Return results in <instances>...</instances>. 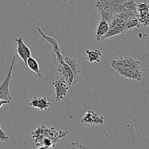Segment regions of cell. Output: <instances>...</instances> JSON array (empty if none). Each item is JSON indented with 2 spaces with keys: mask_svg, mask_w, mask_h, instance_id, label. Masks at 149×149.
I'll use <instances>...</instances> for the list:
<instances>
[{
  "mask_svg": "<svg viewBox=\"0 0 149 149\" xmlns=\"http://www.w3.org/2000/svg\"><path fill=\"white\" fill-rule=\"evenodd\" d=\"M111 66L113 71L125 79L135 81H141L142 79L141 62L131 57H122L113 60L111 63Z\"/></svg>",
  "mask_w": 149,
  "mask_h": 149,
  "instance_id": "obj_1",
  "label": "cell"
},
{
  "mask_svg": "<svg viewBox=\"0 0 149 149\" xmlns=\"http://www.w3.org/2000/svg\"><path fill=\"white\" fill-rule=\"evenodd\" d=\"M15 62V55L13 56V61H12L11 65H10L9 71L5 79L0 85V100H12V97L10 94V84L12 80V75H13V71L14 68Z\"/></svg>",
  "mask_w": 149,
  "mask_h": 149,
  "instance_id": "obj_6",
  "label": "cell"
},
{
  "mask_svg": "<svg viewBox=\"0 0 149 149\" xmlns=\"http://www.w3.org/2000/svg\"><path fill=\"white\" fill-rule=\"evenodd\" d=\"M9 141V137L7 134L1 129V125H0V142H7Z\"/></svg>",
  "mask_w": 149,
  "mask_h": 149,
  "instance_id": "obj_18",
  "label": "cell"
},
{
  "mask_svg": "<svg viewBox=\"0 0 149 149\" xmlns=\"http://www.w3.org/2000/svg\"><path fill=\"white\" fill-rule=\"evenodd\" d=\"M68 134L67 131H56L54 127L48 128L45 125L36 128L31 132L32 139L39 148H52L58 141Z\"/></svg>",
  "mask_w": 149,
  "mask_h": 149,
  "instance_id": "obj_2",
  "label": "cell"
},
{
  "mask_svg": "<svg viewBox=\"0 0 149 149\" xmlns=\"http://www.w3.org/2000/svg\"><path fill=\"white\" fill-rule=\"evenodd\" d=\"M64 62L66 63L69 65L73 73V76H74L73 84H77L79 81L80 77H81V70H80V67L77 63V61L74 58L64 57Z\"/></svg>",
  "mask_w": 149,
  "mask_h": 149,
  "instance_id": "obj_12",
  "label": "cell"
},
{
  "mask_svg": "<svg viewBox=\"0 0 149 149\" xmlns=\"http://www.w3.org/2000/svg\"><path fill=\"white\" fill-rule=\"evenodd\" d=\"M54 89H55V99L56 102L63 100L67 95L69 86L62 79L57 80L52 82Z\"/></svg>",
  "mask_w": 149,
  "mask_h": 149,
  "instance_id": "obj_7",
  "label": "cell"
},
{
  "mask_svg": "<svg viewBox=\"0 0 149 149\" xmlns=\"http://www.w3.org/2000/svg\"><path fill=\"white\" fill-rule=\"evenodd\" d=\"M15 41L17 43V49H16V51H17V55L21 58V60L26 65L27 59L29 57L31 56V52L30 48L24 43L22 37L17 38Z\"/></svg>",
  "mask_w": 149,
  "mask_h": 149,
  "instance_id": "obj_11",
  "label": "cell"
},
{
  "mask_svg": "<svg viewBox=\"0 0 149 149\" xmlns=\"http://www.w3.org/2000/svg\"><path fill=\"white\" fill-rule=\"evenodd\" d=\"M10 100H0V109L3 106L7 104H10Z\"/></svg>",
  "mask_w": 149,
  "mask_h": 149,
  "instance_id": "obj_19",
  "label": "cell"
},
{
  "mask_svg": "<svg viewBox=\"0 0 149 149\" xmlns=\"http://www.w3.org/2000/svg\"><path fill=\"white\" fill-rule=\"evenodd\" d=\"M50 103L48 101L47 98L45 97H35L29 102V106L33 109H39L40 111H47L50 106Z\"/></svg>",
  "mask_w": 149,
  "mask_h": 149,
  "instance_id": "obj_13",
  "label": "cell"
},
{
  "mask_svg": "<svg viewBox=\"0 0 149 149\" xmlns=\"http://www.w3.org/2000/svg\"><path fill=\"white\" fill-rule=\"evenodd\" d=\"M127 20L125 19L121 18L118 16H113V20L109 23V29L107 33L103 36L101 41L106 40L112 36H116V35L122 34L125 32L127 31Z\"/></svg>",
  "mask_w": 149,
  "mask_h": 149,
  "instance_id": "obj_4",
  "label": "cell"
},
{
  "mask_svg": "<svg viewBox=\"0 0 149 149\" xmlns=\"http://www.w3.org/2000/svg\"><path fill=\"white\" fill-rule=\"evenodd\" d=\"M141 26V25L140 24L139 21H138V19L137 17H132V18H130V20H128L127 21V28L128 31L135 27L140 28Z\"/></svg>",
  "mask_w": 149,
  "mask_h": 149,
  "instance_id": "obj_17",
  "label": "cell"
},
{
  "mask_svg": "<svg viewBox=\"0 0 149 149\" xmlns=\"http://www.w3.org/2000/svg\"><path fill=\"white\" fill-rule=\"evenodd\" d=\"M85 53L87 55V60L90 63H100L102 52L100 49H86Z\"/></svg>",
  "mask_w": 149,
  "mask_h": 149,
  "instance_id": "obj_15",
  "label": "cell"
},
{
  "mask_svg": "<svg viewBox=\"0 0 149 149\" xmlns=\"http://www.w3.org/2000/svg\"><path fill=\"white\" fill-rule=\"evenodd\" d=\"M58 72L59 73L61 79L63 80L68 86L73 85V79H74V76L70 68L69 65L66 63L63 62L59 63V66L58 68Z\"/></svg>",
  "mask_w": 149,
  "mask_h": 149,
  "instance_id": "obj_10",
  "label": "cell"
},
{
  "mask_svg": "<svg viewBox=\"0 0 149 149\" xmlns=\"http://www.w3.org/2000/svg\"><path fill=\"white\" fill-rule=\"evenodd\" d=\"M137 11H138V19L141 26H147L149 24V12L148 1H144L143 2L137 4Z\"/></svg>",
  "mask_w": 149,
  "mask_h": 149,
  "instance_id": "obj_8",
  "label": "cell"
},
{
  "mask_svg": "<svg viewBox=\"0 0 149 149\" xmlns=\"http://www.w3.org/2000/svg\"><path fill=\"white\" fill-rule=\"evenodd\" d=\"M104 123V116L97 114L93 111H88L81 119V124L84 125H101Z\"/></svg>",
  "mask_w": 149,
  "mask_h": 149,
  "instance_id": "obj_9",
  "label": "cell"
},
{
  "mask_svg": "<svg viewBox=\"0 0 149 149\" xmlns=\"http://www.w3.org/2000/svg\"><path fill=\"white\" fill-rule=\"evenodd\" d=\"M127 0H99L95 7L99 11L114 16L122 13V6Z\"/></svg>",
  "mask_w": 149,
  "mask_h": 149,
  "instance_id": "obj_3",
  "label": "cell"
},
{
  "mask_svg": "<svg viewBox=\"0 0 149 149\" xmlns=\"http://www.w3.org/2000/svg\"><path fill=\"white\" fill-rule=\"evenodd\" d=\"M25 65L28 67L31 71L34 72L36 75L39 76V77H42V73H41L40 71L39 64L34 58H33L32 56L29 57L27 61H26V63Z\"/></svg>",
  "mask_w": 149,
  "mask_h": 149,
  "instance_id": "obj_16",
  "label": "cell"
},
{
  "mask_svg": "<svg viewBox=\"0 0 149 149\" xmlns=\"http://www.w3.org/2000/svg\"><path fill=\"white\" fill-rule=\"evenodd\" d=\"M36 30L38 31L39 34L42 36V37L52 46V50L53 53L55 55V57H56L57 62L58 63H61L63 62L64 57L63 55L62 52H61V48L60 47L58 41L54 37H52V36H50L47 34V33H45L43 31V30L40 27H39V26H36Z\"/></svg>",
  "mask_w": 149,
  "mask_h": 149,
  "instance_id": "obj_5",
  "label": "cell"
},
{
  "mask_svg": "<svg viewBox=\"0 0 149 149\" xmlns=\"http://www.w3.org/2000/svg\"><path fill=\"white\" fill-rule=\"evenodd\" d=\"M109 29V24L104 19H101L97 26V31L95 33V39L97 42H101L103 36L108 32Z\"/></svg>",
  "mask_w": 149,
  "mask_h": 149,
  "instance_id": "obj_14",
  "label": "cell"
}]
</instances>
